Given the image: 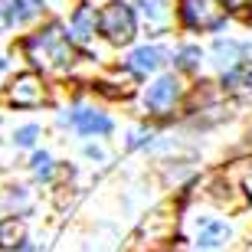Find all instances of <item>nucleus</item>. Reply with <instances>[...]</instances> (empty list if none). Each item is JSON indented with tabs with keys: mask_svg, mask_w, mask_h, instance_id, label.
Here are the masks:
<instances>
[{
	"mask_svg": "<svg viewBox=\"0 0 252 252\" xmlns=\"http://www.w3.org/2000/svg\"><path fill=\"white\" fill-rule=\"evenodd\" d=\"M36 13H39V0H17V23L36 17Z\"/></svg>",
	"mask_w": 252,
	"mask_h": 252,
	"instance_id": "4468645a",
	"label": "nucleus"
},
{
	"mask_svg": "<svg viewBox=\"0 0 252 252\" xmlns=\"http://www.w3.org/2000/svg\"><path fill=\"white\" fill-rule=\"evenodd\" d=\"M177 98H180V82L174 75H160L158 82L148 89L144 105H148V112H154V115H167V112H174Z\"/></svg>",
	"mask_w": 252,
	"mask_h": 252,
	"instance_id": "39448f33",
	"label": "nucleus"
},
{
	"mask_svg": "<svg viewBox=\"0 0 252 252\" xmlns=\"http://www.w3.org/2000/svg\"><path fill=\"white\" fill-rule=\"evenodd\" d=\"M164 59H167V53L160 46H141L131 53L128 65L134 69V72H154V69H160L164 65Z\"/></svg>",
	"mask_w": 252,
	"mask_h": 252,
	"instance_id": "0eeeda50",
	"label": "nucleus"
},
{
	"mask_svg": "<svg viewBox=\"0 0 252 252\" xmlns=\"http://www.w3.org/2000/svg\"><path fill=\"white\" fill-rule=\"evenodd\" d=\"M23 223H17V220H3L0 223V249H17V246H23Z\"/></svg>",
	"mask_w": 252,
	"mask_h": 252,
	"instance_id": "9d476101",
	"label": "nucleus"
},
{
	"mask_svg": "<svg viewBox=\"0 0 252 252\" xmlns=\"http://www.w3.org/2000/svg\"><path fill=\"white\" fill-rule=\"evenodd\" d=\"M177 65L180 69H196V65H200V49L196 46H184L177 53Z\"/></svg>",
	"mask_w": 252,
	"mask_h": 252,
	"instance_id": "f8f14e48",
	"label": "nucleus"
},
{
	"mask_svg": "<svg viewBox=\"0 0 252 252\" xmlns=\"http://www.w3.org/2000/svg\"><path fill=\"white\" fill-rule=\"evenodd\" d=\"M95 23H98V17H95V7L82 3V7L72 13V36L79 39V43H89V39L95 36Z\"/></svg>",
	"mask_w": 252,
	"mask_h": 252,
	"instance_id": "6e6552de",
	"label": "nucleus"
},
{
	"mask_svg": "<svg viewBox=\"0 0 252 252\" xmlns=\"http://www.w3.org/2000/svg\"><path fill=\"white\" fill-rule=\"evenodd\" d=\"M180 20L190 30H220L226 23L223 0H180Z\"/></svg>",
	"mask_w": 252,
	"mask_h": 252,
	"instance_id": "f03ea898",
	"label": "nucleus"
},
{
	"mask_svg": "<svg viewBox=\"0 0 252 252\" xmlns=\"http://www.w3.org/2000/svg\"><path fill=\"white\" fill-rule=\"evenodd\" d=\"M17 23V0H0V30Z\"/></svg>",
	"mask_w": 252,
	"mask_h": 252,
	"instance_id": "ddd939ff",
	"label": "nucleus"
},
{
	"mask_svg": "<svg viewBox=\"0 0 252 252\" xmlns=\"http://www.w3.org/2000/svg\"><path fill=\"white\" fill-rule=\"evenodd\" d=\"M226 7H233V10H249L252 0H226Z\"/></svg>",
	"mask_w": 252,
	"mask_h": 252,
	"instance_id": "f3484780",
	"label": "nucleus"
},
{
	"mask_svg": "<svg viewBox=\"0 0 252 252\" xmlns=\"http://www.w3.org/2000/svg\"><path fill=\"white\" fill-rule=\"evenodd\" d=\"M98 27L115 46H125V43L134 39V30H138L134 27V10L128 3H108L102 10V17H98Z\"/></svg>",
	"mask_w": 252,
	"mask_h": 252,
	"instance_id": "7ed1b4c3",
	"label": "nucleus"
},
{
	"mask_svg": "<svg viewBox=\"0 0 252 252\" xmlns=\"http://www.w3.org/2000/svg\"><path fill=\"white\" fill-rule=\"evenodd\" d=\"M226 239H229V229H226L223 223H206L203 233H200V249L203 252H216Z\"/></svg>",
	"mask_w": 252,
	"mask_h": 252,
	"instance_id": "1a4fd4ad",
	"label": "nucleus"
},
{
	"mask_svg": "<svg viewBox=\"0 0 252 252\" xmlns=\"http://www.w3.org/2000/svg\"><path fill=\"white\" fill-rule=\"evenodd\" d=\"M0 69H3V59H0Z\"/></svg>",
	"mask_w": 252,
	"mask_h": 252,
	"instance_id": "a211bd4d",
	"label": "nucleus"
},
{
	"mask_svg": "<svg viewBox=\"0 0 252 252\" xmlns=\"http://www.w3.org/2000/svg\"><path fill=\"white\" fill-rule=\"evenodd\" d=\"M72 125L79 134H108L112 131V118L105 112H95V108H79L72 115Z\"/></svg>",
	"mask_w": 252,
	"mask_h": 252,
	"instance_id": "423d86ee",
	"label": "nucleus"
},
{
	"mask_svg": "<svg viewBox=\"0 0 252 252\" xmlns=\"http://www.w3.org/2000/svg\"><path fill=\"white\" fill-rule=\"evenodd\" d=\"M7 102L17 105V108H36V105L46 102V85H43V79H39V75L23 72V75H17V79L10 82Z\"/></svg>",
	"mask_w": 252,
	"mask_h": 252,
	"instance_id": "20e7f679",
	"label": "nucleus"
},
{
	"mask_svg": "<svg viewBox=\"0 0 252 252\" xmlns=\"http://www.w3.org/2000/svg\"><path fill=\"white\" fill-rule=\"evenodd\" d=\"M213 56H216V63H220V65H233L236 56H239V46H236V43H223V39H220V43L213 46Z\"/></svg>",
	"mask_w": 252,
	"mask_h": 252,
	"instance_id": "9b49d317",
	"label": "nucleus"
},
{
	"mask_svg": "<svg viewBox=\"0 0 252 252\" xmlns=\"http://www.w3.org/2000/svg\"><path fill=\"white\" fill-rule=\"evenodd\" d=\"M49 170H53L49 154H36V158H33V174H36V177H49Z\"/></svg>",
	"mask_w": 252,
	"mask_h": 252,
	"instance_id": "dca6fc26",
	"label": "nucleus"
},
{
	"mask_svg": "<svg viewBox=\"0 0 252 252\" xmlns=\"http://www.w3.org/2000/svg\"><path fill=\"white\" fill-rule=\"evenodd\" d=\"M23 49H27L30 63L39 65V69H46V72H65V69L75 63L72 43L65 39V33L56 23L46 27V30H39L36 36H30L27 43H23Z\"/></svg>",
	"mask_w": 252,
	"mask_h": 252,
	"instance_id": "f257e3e1",
	"label": "nucleus"
},
{
	"mask_svg": "<svg viewBox=\"0 0 252 252\" xmlns=\"http://www.w3.org/2000/svg\"><path fill=\"white\" fill-rule=\"evenodd\" d=\"M36 134H39V128H36V125H27V128H20L17 134H13V138H17V144H20V148H30V144L36 141Z\"/></svg>",
	"mask_w": 252,
	"mask_h": 252,
	"instance_id": "2eb2a0df",
	"label": "nucleus"
}]
</instances>
